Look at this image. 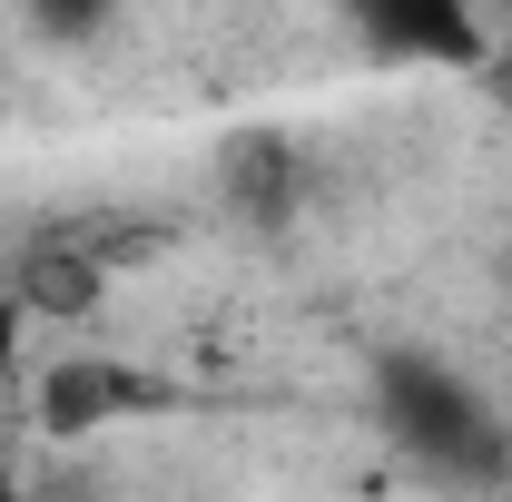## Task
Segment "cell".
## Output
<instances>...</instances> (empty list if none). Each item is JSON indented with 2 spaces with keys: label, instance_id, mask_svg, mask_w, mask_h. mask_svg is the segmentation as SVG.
<instances>
[{
  "label": "cell",
  "instance_id": "obj_1",
  "mask_svg": "<svg viewBox=\"0 0 512 502\" xmlns=\"http://www.w3.org/2000/svg\"><path fill=\"white\" fill-rule=\"evenodd\" d=\"M148 414H178V384L128 365V355H69V365H50L30 384V424L60 443L109 434V424H148Z\"/></svg>",
  "mask_w": 512,
  "mask_h": 502
},
{
  "label": "cell",
  "instance_id": "obj_2",
  "mask_svg": "<svg viewBox=\"0 0 512 502\" xmlns=\"http://www.w3.org/2000/svg\"><path fill=\"white\" fill-rule=\"evenodd\" d=\"M345 30L365 40L375 69H453V79H483V60H493V20H473L463 0H365V10H345Z\"/></svg>",
  "mask_w": 512,
  "mask_h": 502
},
{
  "label": "cell",
  "instance_id": "obj_3",
  "mask_svg": "<svg viewBox=\"0 0 512 502\" xmlns=\"http://www.w3.org/2000/svg\"><path fill=\"white\" fill-rule=\"evenodd\" d=\"M394 434L414 443L424 463H483L493 453V414H483V394L473 384L434 375V365H414V375H394Z\"/></svg>",
  "mask_w": 512,
  "mask_h": 502
},
{
  "label": "cell",
  "instance_id": "obj_4",
  "mask_svg": "<svg viewBox=\"0 0 512 502\" xmlns=\"http://www.w3.org/2000/svg\"><path fill=\"white\" fill-rule=\"evenodd\" d=\"M483 89H493V99L512 109V10L493 20V60H483Z\"/></svg>",
  "mask_w": 512,
  "mask_h": 502
}]
</instances>
